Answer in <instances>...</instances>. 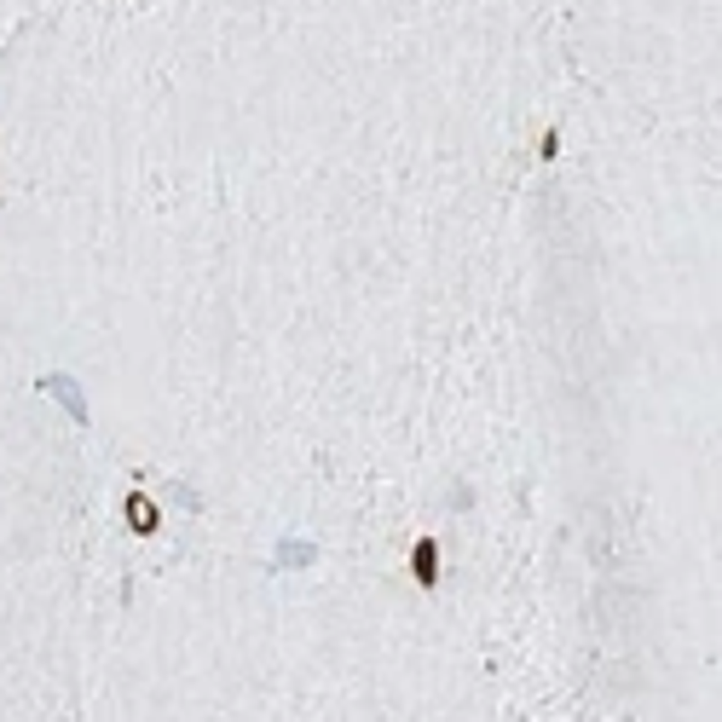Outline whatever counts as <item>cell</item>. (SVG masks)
I'll return each mask as SVG.
<instances>
[{
    "mask_svg": "<svg viewBox=\"0 0 722 722\" xmlns=\"http://www.w3.org/2000/svg\"><path fill=\"white\" fill-rule=\"evenodd\" d=\"M411 566H416V584H434V578H439V549H434V537H422V544H416Z\"/></svg>",
    "mask_w": 722,
    "mask_h": 722,
    "instance_id": "obj_1",
    "label": "cell"
},
{
    "mask_svg": "<svg viewBox=\"0 0 722 722\" xmlns=\"http://www.w3.org/2000/svg\"><path fill=\"white\" fill-rule=\"evenodd\" d=\"M47 387H52V393L64 399L69 411H76V422H87V405H81V399H76V382H47Z\"/></svg>",
    "mask_w": 722,
    "mask_h": 722,
    "instance_id": "obj_3",
    "label": "cell"
},
{
    "mask_svg": "<svg viewBox=\"0 0 722 722\" xmlns=\"http://www.w3.org/2000/svg\"><path fill=\"white\" fill-rule=\"evenodd\" d=\"M128 520H133V532H157V509H150V497H128Z\"/></svg>",
    "mask_w": 722,
    "mask_h": 722,
    "instance_id": "obj_2",
    "label": "cell"
}]
</instances>
